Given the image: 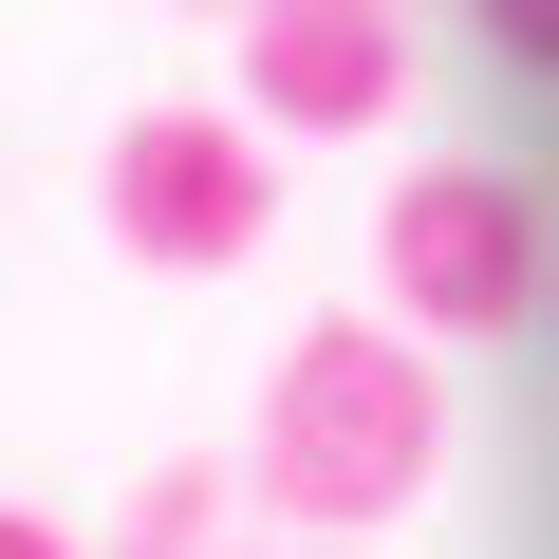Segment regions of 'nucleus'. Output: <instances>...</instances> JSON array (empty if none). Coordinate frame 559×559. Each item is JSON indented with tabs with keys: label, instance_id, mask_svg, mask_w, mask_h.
Returning a JSON list of instances; mask_svg holds the SVG:
<instances>
[{
	"label": "nucleus",
	"instance_id": "nucleus-1",
	"mask_svg": "<svg viewBox=\"0 0 559 559\" xmlns=\"http://www.w3.org/2000/svg\"><path fill=\"white\" fill-rule=\"evenodd\" d=\"M429 466H448V373H429V336H392V318H318L299 355L261 373L242 503L318 522V540H373L392 503H429Z\"/></svg>",
	"mask_w": 559,
	"mask_h": 559
},
{
	"label": "nucleus",
	"instance_id": "nucleus-2",
	"mask_svg": "<svg viewBox=\"0 0 559 559\" xmlns=\"http://www.w3.org/2000/svg\"><path fill=\"white\" fill-rule=\"evenodd\" d=\"M94 224H112V261H150V280H224V261H261V224H280V168H261V131L242 112H131L112 150H94Z\"/></svg>",
	"mask_w": 559,
	"mask_h": 559
},
{
	"label": "nucleus",
	"instance_id": "nucleus-3",
	"mask_svg": "<svg viewBox=\"0 0 559 559\" xmlns=\"http://www.w3.org/2000/svg\"><path fill=\"white\" fill-rule=\"evenodd\" d=\"M373 280H392V336H503L540 318V205L503 168H411L373 205Z\"/></svg>",
	"mask_w": 559,
	"mask_h": 559
},
{
	"label": "nucleus",
	"instance_id": "nucleus-4",
	"mask_svg": "<svg viewBox=\"0 0 559 559\" xmlns=\"http://www.w3.org/2000/svg\"><path fill=\"white\" fill-rule=\"evenodd\" d=\"M261 131H373L411 94V0H224Z\"/></svg>",
	"mask_w": 559,
	"mask_h": 559
},
{
	"label": "nucleus",
	"instance_id": "nucleus-5",
	"mask_svg": "<svg viewBox=\"0 0 559 559\" xmlns=\"http://www.w3.org/2000/svg\"><path fill=\"white\" fill-rule=\"evenodd\" d=\"M112 559H261L242 466H150V485H131V522H112Z\"/></svg>",
	"mask_w": 559,
	"mask_h": 559
},
{
	"label": "nucleus",
	"instance_id": "nucleus-6",
	"mask_svg": "<svg viewBox=\"0 0 559 559\" xmlns=\"http://www.w3.org/2000/svg\"><path fill=\"white\" fill-rule=\"evenodd\" d=\"M466 20H485V38L522 57V75H559V0H466Z\"/></svg>",
	"mask_w": 559,
	"mask_h": 559
},
{
	"label": "nucleus",
	"instance_id": "nucleus-7",
	"mask_svg": "<svg viewBox=\"0 0 559 559\" xmlns=\"http://www.w3.org/2000/svg\"><path fill=\"white\" fill-rule=\"evenodd\" d=\"M0 559H75V540H57V522H38V503H0Z\"/></svg>",
	"mask_w": 559,
	"mask_h": 559
},
{
	"label": "nucleus",
	"instance_id": "nucleus-8",
	"mask_svg": "<svg viewBox=\"0 0 559 559\" xmlns=\"http://www.w3.org/2000/svg\"><path fill=\"white\" fill-rule=\"evenodd\" d=\"M540 261H559V242H540Z\"/></svg>",
	"mask_w": 559,
	"mask_h": 559
}]
</instances>
